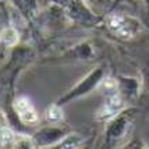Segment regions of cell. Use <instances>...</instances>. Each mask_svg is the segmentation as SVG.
Instances as JSON below:
<instances>
[{
    "mask_svg": "<svg viewBox=\"0 0 149 149\" xmlns=\"http://www.w3.org/2000/svg\"><path fill=\"white\" fill-rule=\"evenodd\" d=\"M107 24H109V28L116 35H118L120 38L130 39L135 33V29L131 25V22L127 18L121 17V15H111L109 21H107Z\"/></svg>",
    "mask_w": 149,
    "mask_h": 149,
    "instance_id": "obj_1",
    "label": "cell"
},
{
    "mask_svg": "<svg viewBox=\"0 0 149 149\" xmlns=\"http://www.w3.org/2000/svg\"><path fill=\"white\" fill-rule=\"evenodd\" d=\"M14 107H15V110L18 113L19 118H21L24 123L33 124L36 120H38V113L35 111V107H33V104L31 103L29 99H26V97H19V99L15 100Z\"/></svg>",
    "mask_w": 149,
    "mask_h": 149,
    "instance_id": "obj_2",
    "label": "cell"
},
{
    "mask_svg": "<svg viewBox=\"0 0 149 149\" xmlns=\"http://www.w3.org/2000/svg\"><path fill=\"white\" fill-rule=\"evenodd\" d=\"M123 107V100L118 95H111L104 104L99 109V111L96 113V117L99 120H109L111 117H114L120 111V109Z\"/></svg>",
    "mask_w": 149,
    "mask_h": 149,
    "instance_id": "obj_3",
    "label": "cell"
},
{
    "mask_svg": "<svg viewBox=\"0 0 149 149\" xmlns=\"http://www.w3.org/2000/svg\"><path fill=\"white\" fill-rule=\"evenodd\" d=\"M0 39H1V42H4L6 45H14V43H17V40H18V35H17V32L14 31L13 28H7V29H4V31L1 32Z\"/></svg>",
    "mask_w": 149,
    "mask_h": 149,
    "instance_id": "obj_4",
    "label": "cell"
},
{
    "mask_svg": "<svg viewBox=\"0 0 149 149\" xmlns=\"http://www.w3.org/2000/svg\"><path fill=\"white\" fill-rule=\"evenodd\" d=\"M46 117H47V120H50V121H60L61 118H63V113H61V109L57 107V106H52L47 113H46Z\"/></svg>",
    "mask_w": 149,
    "mask_h": 149,
    "instance_id": "obj_5",
    "label": "cell"
},
{
    "mask_svg": "<svg viewBox=\"0 0 149 149\" xmlns=\"http://www.w3.org/2000/svg\"><path fill=\"white\" fill-rule=\"evenodd\" d=\"M13 139V132L8 128H1L0 130V142L1 143H8Z\"/></svg>",
    "mask_w": 149,
    "mask_h": 149,
    "instance_id": "obj_6",
    "label": "cell"
}]
</instances>
